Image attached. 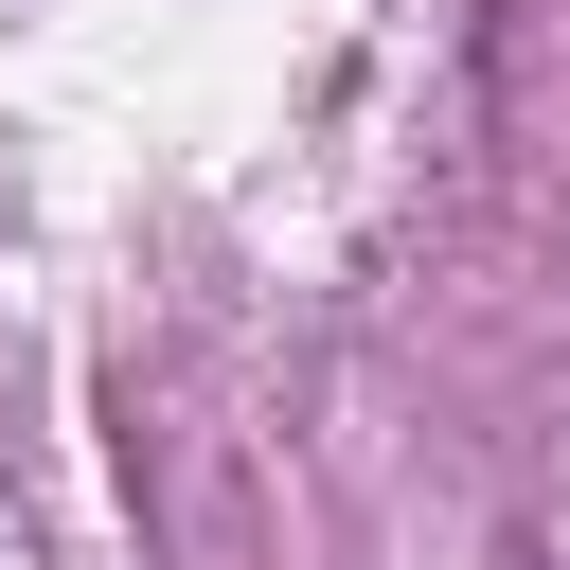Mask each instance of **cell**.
Segmentation results:
<instances>
[{
    "mask_svg": "<svg viewBox=\"0 0 570 570\" xmlns=\"http://www.w3.org/2000/svg\"><path fill=\"white\" fill-rule=\"evenodd\" d=\"M517 570H552V552H517Z\"/></svg>",
    "mask_w": 570,
    "mask_h": 570,
    "instance_id": "cell-1",
    "label": "cell"
}]
</instances>
